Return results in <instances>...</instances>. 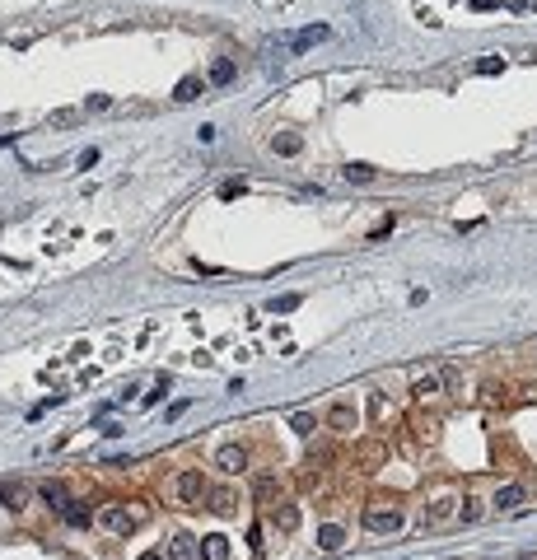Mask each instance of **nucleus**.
Here are the masks:
<instances>
[{"mask_svg":"<svg viewBox=\"0 0 537 560\" xmlns=\"http://www.w3.org/2000/svg\"><path fill=\"white\" fill-rule=\"evenodd\" d=\"M140 560H164V556H159V551H145V556H140Z\"/></svg>","mask_w":537,"mask_h":560,"instance_id":"c756f323","label":"nucleus"},{"mask_svg":"<svg viewBox=\"0 0 537 560\" xmlns=\"http://www.w3.org/2000/svg\"><path fill=\"white\" fill-rule=\"evenodd\" d=\"M229 79H234V61H224V56H220V61L211 66V84H229Z\"/></svg>","mask_w":537,"mask_h":560,"instance_id":"412c9836","label":"nucleus"},{"mask_svg":"<svg viewBox=\"0 0 537 560\" xmlns=\"http://www.w3.org/2000/svg\"><path fill=\"white\" fill-rule=\"evenodd\" d=\"M318 547H323V551H341V547H346V527L323 523V532H318Z\"/></svg>","mask_w":537,"mask_h":560,"instance_id":"4468645a","label":"nucleus"},{"mask_svg":"<svg viewBox=\"0 0 537 560\" xmlns=\"http://www.w3.org/2000/svg\"><path fill=\"white\" fill-rule=\"evenodd\" d=\"M201 94H206V79L201 75H187V79H178L173 99H178V103H192V99H201Z\"/></svg>","mask_w":537,"mask_h":560,"instance_id":"9b49d317","label":"nucleus"},{"mask_svg":"<svg viewBox=\"0 0 537 560\" xmlns=\"http://www.w3.org/2000/svg\"><path fill=\"white\" fill-rule=\"evenodd\" d=\"M299 308V294H276L271 299V313H294Z\"/></svg>","mask_w":537,"mask_h":560,"instance_id":"5701e85b","label":"nucleus"},{"mask_svg":"<svg viewBox=\"0 0 537 560\" xmlns=\"http://www.w3.org/2000/svg\"><path fill=\"white\" fill-rule=\"evenodd\" d=\"M290 430H294V435H304V439H314L318 435V415L314 411H294L290 415Z\"/></svg>","mask_w":537,"mask_h":560,"instance_id":"dca6fc26","label":"nucleus"},{"mask_svg":"<svg viewBox=\"0 0 537 560\" xmlns=\"http://www.w3.org/2000/svg\"><path fill=\"white\" fill-rule=\"evenodd\" d=\"M472 10H495V5H500V0H467Z\"/></svg>","mask_w":537,"mask_h":560,"instance_id":"c85d7f7f","label":"nucleus"},{"mask_svg":"<svg viewBox=\"0 0 537 560\" xmlns=\"http://www.w3.org/2000/svg\"><path fill=\"white\" fill-rule=\"evenodd\" d=\"M229 556V542L220 537V532H211V537H201V560H224Z\"/></svg>","mask_w":537,"mask_h":560,"instance_id":"f3484780","label":"nucleus"},{"mask_svg":"<svg viewBox=\"0 0 537 560\" xmlns=\"http://www.w3.org/2000/svg\"><path fill=\"white\" fill-rule=\"evenodd\" d=\"M70 122H79V112H52V126H70Z\"/></svg>","mask_w":537,"mask_h":560,"instance_id":"bb28decb","label":"nucleus"},{"mask_svg":"<svg viewBox=\"0 0 537 560\" xmlns=\"http://www.w3.org/2000/svg\"><path fill=\"white\" fill-rule=\"evenodd\" d=\"M477 514H482V504L467 500V509H463V523H477Z\"/></svg>","mask_w":537,"mask_h":560,"instance_id":"cd10ccee","label":"nucleus"},{"mask_svg":"<svg viewBox=\"0 0 537 560\" xmlns=\"http://www.w3.org/2000/svg\"><path fill=\"white\" fill-rule=\"evenodd\" d=\"M215 467H220V471H229V476L248 471V448H243V444H224L220 453H215Z\"/></svg>","mask_w":537,"mask_h":560,"instance_id":"20e7f679","label":"nucleus"},{"mask_svg":"<svg viewBox=\"0 0 537 560\" xmlns=\"http://www.w3.org/2000/svg\"><path fill=\"white\" fill-rule=\"evenodd\" d=\"M61 518H66L70 527H89V523H94V509H89L84 500H70L66 509H61Z\"/></svg>","mask_w":537,"mask_h":560,"instance_id":"1a4fd4ad","label":"nucleus"},{"mask_svg":"<svg viewBox=\"0 0 537 560\" xmlns=\"http://www.w3.org/2000/svg\"><path fill=\"white\" fill-rule=\"evenodd\" d=\"M23 500H28L23 481H0V504H5V509H23Z\"/></svg>","mask_w":537,"mask_h":560,"instance_id":"f8f14e48","label":"nucleus"},{"mask_svg":"<svg viewBox=\"0 0 537 560\" xmlns=\"http://www.w3.org/2000/svg\"><path fill=\"white\" fill-rule=\"evenodd\" d=\"M514 560H537V551H524V556H514Z\"/></svg>","mask_w":537,"mask_h":560,"instance_id":"7c9ffc66","label":"nucleus"},{"mask_svg":"<svg viewBox=\"0 0 537 560\" xmlns=\"http://www.w3.org/2000/svg\"><path fill=\"white\" fill-rule=\"evenodd\" d=\"M346 182H360V187H370V182H374V168H370V164H346Z\"/></svg>","mask_w":537,"mask_h":560,"instance_id":"aec40b11","label":"nucleus"},{"mask_svg":"<svg viewBox=\"0 0 537 560\" xmlns=\"http://www.w3.org/2000/svg\"><path fill=\"white\" fill-rule=\"evenodd\" d=\"M258 500H276V481L271 476H258Z\"/></svg>","mask_w":537,"mask_h":560,"instance_id":"393cba45","label":"nucleus"},{"mask_svg":"<svg viewBox=\"0 0 537 560\" xmlns=\"http://www.w3.org/2000/svg\"><path fill=\"white\" fill-rule=\"evenodd\" d=\"M472 70H477V75H500V70H504V56H482Z\"/></svg>","mask_w":537,"mask_h":560,"instance_id":"4be33fe9","label":"nucleus"},{"mask_svg":"<svg viewBox=\"0 0 537 560\" xmlns=\"http://www.w3.org/2000/svg\"><path fill=\"white\" fill-rule=\"evenodd\" d=\"M271 150H276V155H299L304 150V135H294V131H280V135H271Z\"/></svg>","mask_w":537,"mask_h":560,"instance_id":"ddd939ff","label":"nucleus"},{"mask_svg":"<svg viewBox=\"0 0 537 560\" xmlns=\"http://www.w3.org/2000/svg\"><path fill=\"white\" fill-rule=\"evenodd\" d=\"M145 523V509H117V504H112V509H103V527H108V532H135V527Z\"/></svg>","mask_w":537,"mask_h":560,"instance_id":"f03ea898","label":"nucleus"},{"mask_svg":"<svg viewBox=\"0 0 537 560\" xmlns=\"http://www.w3.org/2000/svg\"><path fill=\"white\" fill-rule=\"evenodd\" d=\"M220 196H224V201H234V196H243V182H224V187H220Z\"/></svg>","mask_w":537,"mask_h":560,"instance_id":"a878e982","label":"nucleus"},{"mask_svg":"<svg viewBox=\"0 0 537 560\" xmlns=\"http://www.w3.org/2000/svg\"><path fill=\"white\" fill-rule=\"evenodd\" d=\"M524 500H528V491H524V486L514 481V486H500L491 504H495V514H514V509H519V504H524Z\"/></svg>","mask_w":537,"mask_h":560,"instance_id":"39448f33","label":"nucleus"},{"mask_svg":"<svg viewBox=\"0 0 537 560\" xmlns=\"http://www.w3.org/2000/svg\"><path fill=\"white\" fill-rule=\"evenodd\" d=\"M234 491H229V486H215V491H206V509H211V514H234Z\"/></svg>","mask_w":537,"mask_h":560,"instance_id":"0eeeda50","label":"nucleus"},{"mask_svg":"<svg viewBox=\"0 0 537 560\" xmlns=\"http://www.w3.org/2000/svg\"><path fill=\"white\" fill-rule=\"evenodd\" d=\"M327 425L332 430H355V411H350L346 402H336L332 411H327Z\"/></svg>","mask_w":537,"mask_h":560,"instance_id":"2eb2a0df","label":"nucleus"},{"mask_svg":"<svg viewBox=\"0 0 537 560\" xmlns=\"http://www.w3.org/2000/svg\"><path fill=\"white\" fill-rule=\"evenodd\" d=\"M448 504H453V495H435V504H430V518H448Z\"/></svg>","mask_w":537,"mask_h":560,"instance_id":"b1692460","label":"nucleus"},{"mask_svg":"<svg viewBox=\"0 0 537 560\" xmlns=\"http://www.w3.org/2000/svg\"><path fill=\"white\" fill-rule=\"evenodd\" d=\"M206 491H211V486H206V476H201L196 467L182 471L178 481H173V495H178V504H206Z\"/></svg>","mask_w":537,"mask_h":560,"instance_id":"f257e3e1","label":"nucleus"},{"mask_svg":"<svg viewBox=\"0 0 537 560\" xmlns=\"http://www.w3.org/2000/svg\"><path fill=\"white\" fill-rule=\"evenodd\" d=\"M327 38H332V28H327V23H314V28H299V33L290 38V47H294V52H304V47L327 43Z\"/></svg>","mask_w":537,"mask_h":560,"instance_id":"6e6552de","label":"nucleus"},{"mask_svg":"<svg viewBox=\"0 0 537 560\" xmlns=\"http://www.w3.org/2000/svg\"><path fill=\"white\" fill-rule=\"evenodd\" d=\"M439 388H444V383H439V374H426V379L411 383V397H416V402H435Z\"/></svg>","mask_w":537,"mask_h":560,"instance_id":"9d476101","label":"nucleus"},{"mask_svg":"<svg viewBox=\"0 0 537 560\" xmlns=\"http://www.w3.org/2000/svg\"><path fill=\"white\" fill-rule=\"evenodd\" d=\"M168 560H196V547H192L187 532H178V537L168 542Z\"/></svg>","mask_w":537,"mask_h":560,"instance_id":"a211bd4d","label":"nucleus"},{"mask_svg":"<svg viewBox=\"0 0 537 560\" xmlns=\"http://www.w3.org/2000/svg\"><path fill=\"white\" fill-rule=\"evenodd\" d=\"M402 523H406V514L402 509H365V527L370 532H402Z\"/></svg>","mask_w":537,"mask_h":560,"instance_id":"7ed1b4c3","label":"nucleus"},{"mask_svg":"<svg viewBox=\"0 0 537 560\" xmlns=\"http://www.w3.org/2000/svg\"><path fill=\"white\" fill-rule=\"evenodd\" d=\"M276 527L280 532H294V527H299V509H294V504H280L276 509Z\"/></svg>","mask_w":537,"mask_h":560,"instance_id":"6ab92c4d","label":"nucleus"},{"mask_svg":"<svg viewBox=\"0 0 537 560\" xmlns=\"http://www.w3.org/2000/svg\"><path fill=\"white\" fill-rule=\"evenodd\" d=\"M38 500H43L47 509H56V514H61V509L70 504V491H66V481H43V486H38Z\"/></svg>","mask_w":537,"mask_h":560,"instance_id":"423d86ee","label":"nucleus"}]
</instances>
